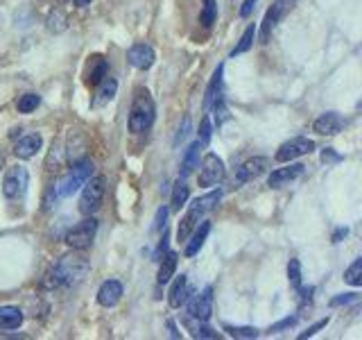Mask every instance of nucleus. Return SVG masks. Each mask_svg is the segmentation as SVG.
<instances>
[{"label": "nucleus", "instance_id": "obj_1", "mask_svg": "<svg viewBox=\"0 0 362 340\" xmlns=\"http://www.w3.org/2000/svg\"><path fill=\"white\" fill-rule=\"evenodd\" d=\"M88 270H90L88 259L79 252V249H73L71 254L62 256L54 264V268L50 272V279H48V286L50 288L75 286V283H79L88 275Z\"/></svg>", "mask_w": 362, "mask_h": 340}, {"label": "nucleus", "instance_id": "obj_2", "mask_svg": "<svg viewBox=\"0 0 362 340\" xmlns=\"http://www.w3.org/2000/svg\"><path fill=\"white\" fill-rule=\"evenodd\" d=\"M222 198V193L220 191H211L206 193V196H202V198H195L190 202V207L186 211V215L181 218L179 227H177V241H188V236L190 232L195 230V227L204 220V215H206L209 211H213L215 207H218V202Z\"/></svg>", "mask_w": 362, "mask_h": 340}, {"label": "nucleus", "instance_id": "obj_3", "mask_svg": "<svg viewBox=\"0 0 362 340\" xmlns=\"http://www.w3.org/2000/svg\"><path fill=\"white\" fill-rule=\"evenodd\" d=\"M156 116V107H154V98L147 89H136L134 100H132V109H129V132L134 134H143L152 128Z\"/></svg>", "mask_w": 362, "mask_h": 340}, {"label": "nucleus", "instance_id": "obj_4", "mask_svg": "<svg viewBox=\"0 0 362 340\" xmlns=\"http://www.w3.org/2000/svg\"><path fill=\"white\" fill-rule=\"evenodd\" d=\"M95 173V166L90 159H82V162H75L73 168L68 170V173L57 181V184L52 186V193L57 200H64V198H71L73 193H77L79 188H82L86 184V179Z\"/></svg>", "mask_w": 362, "mask_h": 340}, {"label": "nucleus", "instance_id": "obj_5", "mask_svg": "<svg viewBox=\"0 0 362 340\" xmlns=\"http://www.w3.org/2000/svg\"><path fill=\"white\" fill-rule=\"evenodd\" d=\"M107 193V179L102 175H90L84 184L82 196H79V213L82 215H93L105 200Z\"/></svg>", "mask_w": 362, "mask_h": 340}, {"label": "nucleus", "instance_id": "obj_6", "mask_svg": "<svg viewBox=\"0 0 362 340\" xmlns=\"http://www.w3.org/2000/svg\"><path fill=\"white\" fill-rule=\"evenodd\" d=\"M95 234H98V220L93 215H86L82 222H77L73 230H68L66 234V245L71 249H79L84 252L95 241Z\"/></svg>", "mask_w": 362, "mask_h": 340}, {"label": "nucleus", "instance_id": "obj_7", "mask_svg": "<svg viewBox=\"0 0 362 340\" xmlns=\"http://www.w3.org/2000/svg\"><path fill=\"white\" fill-rule=\"evenodd\" d=\"M28 186H30V173H28V168L14 166V168H9L7 173H5V179H3V196L7 200H21L28 193Z\"/></svg>", "mask_w": 362, "mask_h": 340}, {"label": "nucleus", "instance_id": "obj_8", "mask_svg": "<svg viewBox=\"0 0 362 340\" xmlns=\"http://www.w3.org/2000/svg\"><path fill=\"white\" fill-rule=\"evenodd\" d=\"M292 5H294V0H274V3H272V7L265 11L263 23H260V43L269 41L272 32H274L279 23L286 18V14L292 9Z\"/></svg>", "mask_w": 362, "mask_h": 340}, {"label": "nucleus", "instance_id": "obj_9", "mask_svg": "<svg viewBox=\"0 0 362 340\" xmlns=\"http://www.w3.org/2000/svg\"><path fill=\"white\" fill-rule=\"evenodd\" d=\"M226 175V168H224V162L218 157L209 152L206 157L202 159V168H199V186L204 188H211L215 184H220Z\"/></svg>", "mask_w": 362, "mask_h": 340}, {"label": "nucleus", "instance_id": "obj_10", "mask_svg": "<svg viewBox=\"0 0 362 340\" xmlns=\"http://www.w3.org/2000/svg\"><path fill=\"white\" fill-rule=\"evenodd\" d=\"M313 150H315V143L310 139H305V136H294V139L286 141L279 147L274 159L279 164H288V162H294V159H299V157L310 154Z\"/></svg>", "mask_w": 362, "mask_h": 340}, {"label": "nucleus", "instance_id": "obj_11", "mask_svg": "<svg viewBox=\"0 0 362 340\" xmlns=\"http://www.w3.org/2000/svg\"><path fill=\"white\" fill-rule=\"evenodd\" d=\"M211 315H213V288L206 286L188 302V317L190 320L209 322Z\"/></svg>", "mask_w": 362, "mask_h": 340}, {"label": "nucleus", "instance_id": "obj_12", "mask_svg": "<svg viewBox=\"0 0 362 340\" xmlns=\"http://www.w3.org/2000/svg\"><path fill=\"white\" fill-rule=\"evenodd\" d=\"M127 62L139 68V71H147V68H152L154 62H156V52L150 43H134L132 48L127 50Z\"/></svg>", "mask_w": 362, "mask_h": 340}, {"label": "nucleus", "instance_id": "obj_13", "mask_svg": "<svg viewBox=\"0 0 362 340\" xmlns=\"http://www.w3.org/2000/svg\"><path fill=\"white\" fill-rule=\"evenodd\" d=\"M303 173H305V166L303 164H292V162H288L286 168H276L274 173L269 175L267 186L269 188H283V186L292 184L294 179H299Z\"/></svg>", "mask_w": 362, "mask_h": 340}, {"label": "nucleus", "instance_id": "obj_14", "mask_svg": "<svg viewBox=\"0 0 362 340\" xmlns=\"http://www.w3.org/2000/svg\"><path fill=\"white\" fill-rule=\"evenodd\" d=\"M269 168V159L267 157H252L247 159V162L238 168L235 173V184H247V181H252L256 177H260Z\"/></svg>", "mask_w": 362, "mask_h": 340}, {"label": "nucleus", "instance_id": "obj_15", "mask_svg": "<svg viewBox=\"0 0 362 340\" xmlns=\"http://www.w3.org/2000/svg\"><path fill=\"white\" fill-rule=\"evenodd\" d=\"M342 128H344V118L337 111H326L313 123V130L322 136H335L342 132Z\"/></svg>", "mask_w": 362, "mask_h": 340}, {"label": "nucleus", "instance_id": "obj_16", "mask_svg": "<svg viewBox=\"0 0 362 340\" xmlns=\"http://www.w3.org/2000/svg\"><path fill=\"white\" fill-rule=\"evenodd\" d=\"M209 232H211V222L209 220H202L195 230L190 232V241L186 243V249H184V256L186 259H192L195 256L199 249H202V245L206 243V238H209Z\"/></svg>", "mask_w": 362, "mask_h": 340}, {"label": "nucleus", "instance_id": "obj_17", "mask_svg": "<svg viewBox=\"0 0 362 340\" xmlns=\"http://www.w3.org/2000/svg\"><path fill=\"white\" fill-rule=\"evenodd\" d=\"M122 298V283L118 279H107L98 288V304L100 306H116Z\"/></svg>", "mask_w": 362, "mask_h": 340}, {"label": "nucleus", "instance_id": "obj_18", "mask_svg": "<svg viewBox=\"0 0 362 340\" xmlns=\"http://www.w3.org/2000/svg\"><path fill=\"white\" fill-rule=\"evenodd\" d=\"M188 295H190V283H188V277L186 275H179L175 279V283L170 286V293H168V304L173 306V309H181L186 302H188Z\"/></svg>", "mask_w": 362, "mask_h": 340}, {"label": "nucleus", "instance_id": "obj_19", "mask_svg": "<svg viewBox=\"0 0 362 340\" xmlns=\"http://www.w3.org/2000/svg\"><path fill=\"white\" fill-rule=\"evenodd\" d=\"M109 75V66H107V60L100 55H93L88 60V68H86V84L88 86H98L102 79Z\"/></svg>", "mask_w": 362, "mask_h": 340}, {"label": "nucleus", "instance_id": "obj_20", "mask_svg": "<svg viewBox=\"0 0 362 340\" xmlns=\"http://www.w3.org/2000/svg\"><path fill=\"white\" fill-rule=\"evenodd\" d=\"M41 145H43V139H41L39 134H28V136H23V139L16 141L14 154L18 159H32L34 154L41 150Z\"/></svg>", "mask_w": 362, "mask_h": 340}, {"label": "nucleus", "instance_id": "obj_21", "mask_svg": "<svg viewBox=\"0 0 362 340\" xmlns=\"http://www.w3.org/2000/svg\"><path fill=\"white\" fill-rule=\"evenodd\" d=\"M23 320H25V315H23L18 306H11V304L0 306V329H3V332H14V329L23 324Z\"/></svg>", "mask_w": 362, "mask_h": 340}, {"label": "nucleus", "instance_id": "obj_22", "mask_svg": "<svg viewBox=\"0 0 362 340\" xmlns=\"http://www.w3.org/2000/svg\"><path fill=\"white\" fill-rule=\"evenodd\" d=\"M222 75H224V64H220L218 68H215V73H213L211 82L206 86V94H204V111H209L213 102L222 96Z\"/></svg>", "mask_w": 362, "mask_h": 340}, {"label": "nucleus", "instance_id": "obj_23", "mask_svg": "<svg viewBox=\"0 0 362 340\" xmlns=\"http://www.w3.org/2000/svg\"><path fill=\"white\" fill-rule=\"evenodd\" d=\"M177 252H165L158 256V275H156V281L158 283H168L170 279L175 277V270H177Z\"/></svg>", "mask_w": 362, "mask_h": 340}, {"label": "nucleus", "instance_id": "obj_24", "mask_svg": "<svg viewBox=\"0 0 362 340\" xmlns=\"http://www.w3.org/2000/svg\"><path fill=\"white\" fill-rule=\"evenodd\" d=\"M199 150H202V141H192L186 152H184V159H181V177H188L192 170L199 166Z\"/></svg>", "mask_w": 362, "mask_h": 340}, {"label": "nucleus", "instance_id": "obj_25", "mask_svg": "<svg viewBox=\"0 0 362 340\" xmlns=\"http://www.w3.org/2000/svg\"><path fill=\"white\" fill-rule=\"evenodd\" d=\"M188 198H190V186L184 181V177H179V181L175 184V188H173V211H181V207L188 202Z\"/></svg>", "mask_w": 362, "mask_h": 340}, {"label": "nucleus", "instance_id": "obj_26", "mask_svg": "<svg viewBox=\"0 0 362 340\" xmlns=\"http://www.w3.org/2000/svg\"><path fill=\"white\" fill-rule=\"evenodd\" d=\"M256 32H258V28L254 26V23H249L247 30L243 32L240 41H238V43H235V48L231 50V57H235V55H243V52H247V50H252L254 39H256Z\"/></svg>", "mask_w": 362, "mask_h": 340}, {"label": "nucleus", "instance_id": "obj_27", "mask_svg": "<svg viewBox=\"0 0 362 340\" xmlns=\"http://www.w3.org/2000/svg\"><path fill=\"white\" fill-rule=\"evenodd\" d=\"M199 21L204 28H211L218 21V0H202V14Z\"/></svg>", "mask_w": 362, "mask_h": 340}, {"label": "nucleus", "instance_id": "obj_28", "mask_svg": "<svg viewBox=\"0 0 362 340\" xmlns=\"http://www.w3.org/2000/svg\"><path fill=\"white\" fill-rule=\"evenodd\" d=\"M344 281L349 283V286H362V259H356L354 264H351L344 272Z\"/></svg>", "mask_w": 362, "mask_h": 340}, {"label": "nucleus", "instance_id": "obj_29", "mask_svg": "<svg viewBox=\"0 0 362 340\" xmlns=\"http://www.w3.org/2000/svg\"><path fill=\"white\" fill-rule=\"evenodd\" d=\"M100 86V91H98V100L100 102H107V100H111L113 96H116V91H118V82L113 77H105L102 82L98 84Z\"/></svg>", "mask_w": 362, "mask_h": 340}, {"label": "nucleus", "instance_id": "obj_30", "mask_svg": "<svg viewBox=\"0 0 362 340\" xmlns=\"http://www.w3.org/2000/svg\"><path fill=\"white\" fill-rule=\"evenodd\" d=\"M39 105H41V98H39L37 94H25V96H21V98H18L16 109H18L21 113H32Z\"/></svg>", "mask_w": 362, "mask_h": 340}, {"label": "nucleus", "instance_id": "obj_31", "mask_svg": "<svg viewBox=\"0 0 362 340\" xmlns=\"http://www.w3.org/2000/svg\"><path fill=\"white\" fill-rule=\"evenodd\" d=\"M288 281L294 290L301 288V261L299 259H290L288 264Z\"/></svg>", "mask_w": 362, "mask_h": 340}, {"label": "nucleus", "instance_id": "obj_32", "mask_svg": "<svg viewBox=\"0 0 362 340\" xmlns=\"http://www.w3.org/2000/svg\"><path fill=\"white\" fill-rule=\"evenodd\" d=\"M186 324L190 327V332H192V336L195 338H220V334L215 332V329H211V327H206V322H190V320H186Z\"/></svg>", "mask_w": 362, "mask_h": 340}, {"label": "nucleus", "instance_id": "obj_33", "mask_svg": "<svg viewBox=\"0 0 362 340\" xmlns=\"http://www.w3.org/2000/svg\"><path fill=\"white\" fill-rule=\"evenodd\" d=\"M224 332L229 334L231 338H258V332L254 327H224Z\"/></svg>", "mask_w": 362, "mask_h": 340}, {"label": "nucleus", "instance_id": "obj_34", "mask_svg": "<svg viewBox=\"0 0 362 340\" xmlns=\"http://www.w3.org/2000/svg\"><path fill=\"white\" fill-rule=\"evenodd\" d=\"M48 30H52V32L66 30V14H64V11H59V9L50 11V16H48Z\"/></svg>", "mask_w": 362, "mask_h": 340}, {"label": "nucleus", "instance_id": "obj_35", "mask_svg": "<svg viewBox=\"0 0 362 340\" xmlns=\"http://www.w3.org/2000/svg\"><path fill=\"white\" fill-rule=\"evenodd\" d=\"M297 322H299V317H297V315L283 317L281 322H276V324H272V327H269V334H281V332H286V329H292Z\"/></svg>", "mask_w": 362, "mask_h": 340}, {"label": "nucleus", "instance_id": "obj_36", "mask_svg": "<svg viewBox=\"0 0 362 340\" xmlns=\"http://www.w3.org/2000/svg\"><path fill=\"white\" fill-rule=\"evenodd\" d=\"M360 300L358 293H344V295H337V298L331 300V306L335 309V306H349V304H356Z\"/></svg>", "mask_w": 362, "mask_h": 340}, {"label": "nucleus", "instance_id": "obj_37", "mask_svg": "<svg viewBox=\"0 0 362 340\" xmlns=\"http://www.w3.org/2000/svg\"><path fill=\"white\" fill-rule=\"evenodd\" d=\"M190 130H192V128H190V118L186 116L184 123H181V128H179L177 136H175V145H177V147L188 139V136H190Z\"/></svg>", "mask_w": 362, "mask_h": 340}, {"label": "nucleus", "instance_id": "obj_38", "mask_svg": "<svg viewBox=\"0 0 362 340\" xmlns=\"http://www.w3.org/2000/svg\"><path fill=\"white\" fill-rule=\"evenodd\" d=\"M211 118L206 116L202 120V125H199V141H202V145H206L209 141H211Z\"/></svg>", "mask_w": 362, "mask_h": 340}, {"label": "nucleus", "instance_id": "obj_39", "mask_svg": "<svg viewBox=\"0 0 362 340\" xmlns=\"http://www.w3.org/2000/svg\"><path fill=\"white\" fill-rule=\"evenodd\" d=\"M328 324V317H322V320L320 322H315L313 327H308V329H305V332L303 334H299V340H303V338H313L317 332H320V329H324Z\"/></svg>", "mask_w": 362, "mask_h": 340}, {"label": "nucleus", "instance_id": "obj_40", "mask_svg": "<svg viewBox=\"0 0 362 340\" xmlns=\"http://www.w3.org/2000/svg\"><path fill=\"white\" fill-rule=\"evenodd\" d=\"M337 162H342V157H339V154H335V150H333V147H324V150H322V164H337Z\"/></svg>", "mask_w": 362, "mask_h": 340}, {"label": "nucleus", "instance_id": "obj_41", "mask_svg": "<svg viewBox=\"0 0 362 340\" xmlns=\"http://www.w3.org/2000/svg\"><path fill=\"white\" fill-rule=\"evenodd\" d=\"M256 3H258V0H245L243 7H240V18H249V16L254 14Z\"/></svg>", "mask_w": 362, "mask_h": 340}, {"label": "nucleus", "instance_id": "obj_42", "mask_svg": "<svg viewBox=\"0 0 362 340\" xmlns=\"http://www.w3.org/2000/svg\"><path fill=\"white\" fill-rule=\"evenodd\" d=\"M165 218H168V209H158V213H156V230H165Z\"/></svg>", "mask_w": 362, "mask_h": 340}, {"label": "nucleus", "instance_id": "obj_43", "mask_svg": "<svg viewBox=\"0 0 362 340\" xmlns=\"http://www.w3.org/2000/svg\"><path fill=\"white\" fill-rule=\"evenodd\" d=\"M349 234V230H346V227H339V230L333 234V243H339V241H342V238Z\"/></svg>", "mask_w": 362, "mask_h": 340}, {"label": "nucleus", "instance_id": "obj_44", "mask_svg": "<svg viewBox=\"0 0 362 340\" xmlns=\"http://www.w3.org/2000/svg\"><path fill=\"white\" fill-rule=\"evenodd\" d=\"M75 5H79V7H86V5H90V0H75Z\"/></svg>", "mask_w": 362, "mask_h": 340}, {"label": "nucleus", "instance_id": "obj_45", "mask_svg": "<svg viewBox=\"0 0 362 340\" xmlns=\"http://www.w3.org/2000/svg\"><path fill=\"white\" fill-rule=\"evenodd\" d=\"M3 162H5V157H3V152H0V168H3Z\"/></svg>", "mask_w": 362, "mask_h": 340}]
</instances>
